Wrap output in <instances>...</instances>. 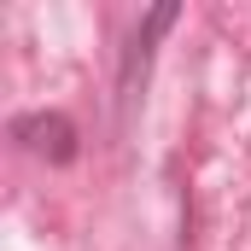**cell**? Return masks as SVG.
Returning <instances> with one entry per match:
<instances>
[{"mask_svg":"<svg viewBox=\"0 0 251 251\" xmlns=\"http://www.w3.org/2000/svg\"><path fill=\"white\" fill-rule=\"evenodd\" d=\"M12 140L18 146H29L35 158H47V164H70L82 146V134H76V123L64 117V111H18L12 117Z\"/></svg>","mask_w":251,"mask_h":251,"instance_id":"cell-1","label":"cell"},{"mask_svg":"<svg viewBox=\"0 0 251 251\" xmlns=\"http://www.w3.org/2000/svg\"><path fill=\"white\" fill-rule=\"evenodd\" d=\"M176 18H181V6H152V12L140 18V29L128 35V47H123V76H117V82H123V94L134 88V70H146V59H152V41H158V35L176 24Z\"/></svg>","mask_w":251,"mask_h":251,"instance_id":"cell-2","label":"cell"}]
</instances>
